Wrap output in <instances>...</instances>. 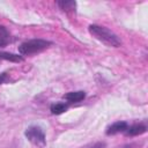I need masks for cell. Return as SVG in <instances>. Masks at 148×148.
<instances>
[{"label": "cell", "instance_id": "6da1fadb", "mask_svg": "<svg viewBox=\"0 0 148 148\" xmlns=\"http://www.w3.org/2000/svg\"><path fill=\"white\" fill-rule=\"evenodd\" d=\"M88 30L92 35V37H95L96 39L106 44L108 46L118 47V46L121 45V40L118 38V36L105 27H101V25H97V24H91V25H89Z\"/></svg>", "mask_w": 148, "mask_h": 148}, {"label": "cell", "instance_id": "7a4b0ae2", "mask_svg": "<svg viewBox=\"0 0 148 148\" xmlns=\"http://www.w3.org/2000/svg\"><path fill=\"white\" fill-rule=\"evenodd\" d=\"M52 43L45 39H30L27 40L24 43H22L18 46V51L21 54L24 56H29V54H34V53H38L44 51L45 49H47Z\"/></svg>", "mask_w": 148, "mask_h": 148}, {"label": "cell", "instance_id": "3957f363", "mask_svg": "<svg viewBox=\"0 0 148 148\" xmlns=\"http://www.w3.org/2000/svg\"><path fill=\"white\" fill-rule=\"evenodd\" d=\"M24 135L27 136V139L31 143H34L36 146H42L43 147L45 145V142H46L45 133L39 126H30V127H28L25 130V132H24Z\"/></svg>", "mask_w": 148, "mask_h": 148}, {"label": "cell", "instance_id": "277c9868", "mask_svg": "<svg viewBox=\"0 0 148 148\" xmlns=\"http://www.w3.org/2000/svg\"><path fill=\"white\" fill-rule=\"evenodd\" d=\"M146 131H147V126L145 124H134L132 126H127L125 134L127 136H135V135L143 134Z\"/></svg>", "mask_w": 148, "mask_h": 148}, {"label": "cell", "instance_id": "5b68a950", "mask_svg": "<svg viewBox=\"0 0 148 148\" xmlns=\"http://www.w3.org/2000/svg\"><path fill=\"white\" fill-rule=\"evenodd\" d=\"M127 126H128V124L126 121H116V123H113L112 125H110L108 127L106 134L108 135H113V134H117V133L125 132Z\"/></svg>", "mask_w": 148, "mask_h": 148}, {"label": "cell", "instance_id": "8992f818", "mask_svg": "<svg viewBox=\"0 0 148 148\" xmlns=\"http://www.w3.org/2000/svg\"><path fill=\"white\" fill-rule=\"evenodd\" d=\"M86 97V92L82 91V90H79V91H71V92H67L64 95V98L69 102V103H76V102H80L82 101L83 98Z\"/></svg>", "mask_w": 148, "mask_h": 148}, {"label": "cell", "instance_id": "52a82bcc", "mask_svg": "<svg viewBox=\"0 0 148 148\" xmlns=\"http://www.w3.org/2000/svg\"><path fill=\"white\" fill-rule=\"evenodd\" d=\"M0 60H8L13 62H21L23 58L18 54H14L10 52H0Z\"/></svg>", "mask_w": 148, "mask_h": 148}, {"label": "cell", "instance_id": "ba28073f", "mask_svg": "<svg viewBox=\"0 0 148 148\" xmlns=\"http://www.w3.org/2000/svg\"><path fill=\"white\" fill-rule=\"evenodd\" d=\"M57 5L60 7V9L65 10V12H71V10H75L76 7V2L73 0H62V1H58Z\"/></svg>", "mask_w": 148, "mask_h": 148}, {"label": "cell", "instance_id": "9c48e42d", "mask_svg": "<svg viewBox=\"0 0 148 148\" xmlns=\"http://www.w3.org/2000/svg\"><path fill=\"white\" fill-rule=\"evenodd\" d=\"M67 109H68V104H65V103H56V104H52L50 108V110L53 114H61Z\"/></svg>", "mask_w": 148, "mask_h": 148}, {"label": "cell", "instance_id": "30bf717a", "mask_svg": "<svg viewBox=\"0 0 148 148\" xmlns=\"http://www.w3.org/2000/svg\"><path fill=\"white\" fill-rule=\"evenodd\" d=\"M9 43V34L3 25H0V46H5Z\"/></svg>", "mask_w": 148, "mask_h": 148}, {"label": "cell", "instance_id": "8fae6325", "mask_svg": "<svg viewBox=\"0 0 148 148\" xmlns=\"http://www.w3.org/2000/svg\"><path fill=\"white\" fill-rule=\"evenodd\" d=\"M83 148H105V142H95V143H91Z\"/></svg>", "mask_w": 148, "mask_h": 148}, {"label": "cell", "instance_id": "7c38bea8", "mask_svg": "<svg viewBox=\"0 0 148 148\" xmlns=\"http://www.w3.org/2000/svg\"><path fill=\"white\" fill-rule=\"evenodd\" d=\"M6 79H7V74H6V73H2V74L0 75V84H1V83H3Z\"/></svg>", "mask_w": 148, "mask_h": 148}, {"label": "cell", "instance_id": "4fadbf2b", "mask_svg": "<svg viewBox=\"0 0 148 148\" xmlns=\"http://www.w3.org/2000/svg\"><path fill=\"white\" fill-rule=\"evenodd\" d=\"M135 147H136L135 143H128V145H125V146L119 147V148H135Z\"/></svg>", "mask_w": 148, "mask_h": 148}]
</instances>
